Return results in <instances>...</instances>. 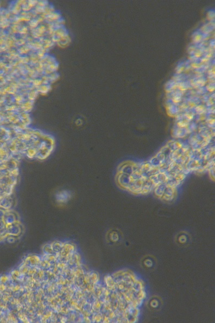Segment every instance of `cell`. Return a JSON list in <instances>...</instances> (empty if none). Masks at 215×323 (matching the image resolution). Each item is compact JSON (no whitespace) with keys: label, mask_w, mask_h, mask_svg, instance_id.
<instances>
[{"label":"cell","mask_w":215,"mask_h":323,"mask_svg":"<svg viewBox=\"0 0 215 323\" xmlns=\"http://www.w3.org/2000/svg\"><path fill=\"white\" fill-rule=\"evenodd\" d=\"M4 214H4V212H3V211L0 209V220H2V219L4 218Z\"/></svg>","instance_id":"obj_1"}]
</instances>
